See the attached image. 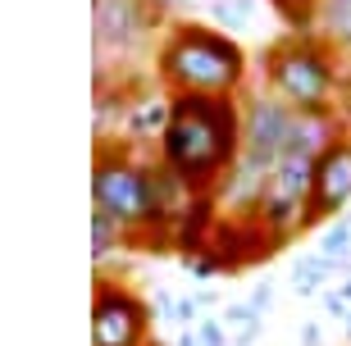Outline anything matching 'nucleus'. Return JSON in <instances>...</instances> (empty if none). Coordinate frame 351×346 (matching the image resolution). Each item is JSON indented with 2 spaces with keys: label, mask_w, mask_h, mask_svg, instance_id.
<instances>
[{
  "label": "nucleus",
  "mask_w": 351,
  "mask_h": 346,
  "mask_svg": "<svg viewBox=\"0 0 351 346\" xmlns=\"http://www.w3.org/2000/svg\"><path fill=\"white\" fill-rule=\"evenodd\" d=\"M242 155V96H173L156 160L192 192H219Z\"/></svg>",
  "instance_id": "f257e3e1"
},
{
  "label": "nucleus",
  "mask_w": 351,
  "mask_h": 346,
  "mask_svg": "<svg viewBox=\"0 0 351 346\" xmlns=\"http://www.w3.org/2000/svg\"><path fill=\"white\" fill-rule=\"evenodd\" d=\"M251 77L247 46L215 23L169 18L156 41V82L173 96H242Z\"/></svg>",
  "instance_id": "f03ea898"
},
{
  "label": "nucleus",
  "mask_w": 351,
  "mask_h": 346,
  "mask_svg": "<svg viewBox=\"0 0 351 346\" xmlns=\"http://www.w3.org/2000/svg\"><path fill=\"white\" fill-rule=\"evenodd\" d=\"M91 210H105L132 246H169V228L160 214V160L137 146L101 141L91 164Z\"/></svg>",
  "instance_id": "7ed1b4c3"
},
{
  "label": "nucleus",
  "mask_w": 351,
  "mask_h": 346,
  "mask_svg": "<svg viewBox=\"0 0 351 346\" xmlns=\"http://www.w3.org/2000/svg\"><path fill=\"white\" fill-rule=\"evenodd\" d=\"M261 77L297 114H338L351 73L319 32H287L261 55Z\"/></svg>",
  "instance_id": "20e7f679"
},
{
  "label": "nucleus",
  "mask_w": 351,
  "mask_h": 346,
  "mask_svg": "<svg viewBox=\"0 0 351 346\" xmlns=\"http://www.w3.org/2000/svg\"><path fill=\"white\" fill-rule=\"evenodd\" d=\"M151 296H137L128 282L96 273L91 292V346H151Z\"/></svg>",
  "instance_id": "39448f33"
},
{
  "label": "nucleus",
  "mask_w": 351,
  "mask_h": 346,
  "mask_svg": "<svg viewBox=\"0 0 351 346\" xmlns=\"http://www.w3.org/2000/svg\"><path fill=\"white\" fill-rule=\"evenodd\" d=\"M165 23L169 18L151 0H96V69L146 51L151 41H160Z\"/></svg>",
  "instance_id": "423d86ee"
},
{
  "label": "nucleus",
  "mask_w": 351,
  "mask_h": 346,
  "mask_svg": "<svg viewBox=\"0 0 351 346\" xmlns=\"http://www.w3.org/2000/svg\"><path fill=\"white\" fill-rule=\"evenodd\" d=\"M351 210V132H338L315 160V187H311V228L328 223Z\"/></svg>",
  "instance_id": "0eeeda50"
},
{
  "label": "nucleus",
  "mask_w": 351,
  "mask_h": 346,
  "mask_svg": "<svg viewBox=\"0 0 351 346\" xmlns=\"http://www.w3.org/2000/svg\"><path fill=\"white\" fill-rule=\"evenodd\" d=\"M169 110H173V91H132L128 96V114H123V146L137 151H156L165 128H169Z\"/></svg>",
  "instance_id": "6e6552de"
},
{
  "label": "nucleus",
  "mask_w": 351,
  "mask_h": 346,
  "mask_svg": "<svg viewBox=\"0 0 351 346\" xmlns=\"http://www.w3.org/2000/svg\"><path fill=\"white\" fill-rule=\"evenodd\" d=\"M311 32L342 55V64H351V0H319L311 14Z\"/></svg>",
  "instance_id": "1a4fd4ad"
},
{
  "label": "nucleus",
  "mask_w": 351,
  "mask_h": 346,
  "mask_svg": "<svg viewBox=\"0 0 351 346\" xmlns=\"http://www.w3.org/2000/svg\"><path fill=\"white\" fill-rule=\"evenodd\" d=\"M338 264L328 256H319V251H311V256H301L297 264H292V292L297 296H319L324 287H333V278H338Z\"/></svg>",
  "instance_id": "9d476101"
},
{
  "label": "nucleus",
  "mask_w": 351,
  "mask_h": 346,
  "mask_svg": "<svg viewBox=\"0 0 351 346\" xmlns=\"http://www.w3.org/2000/svg\"><path fill=\"white\" fill-rule=\"evenodd\" d=\"M206 5H210L215 27L233 32V37H242V32L256 23V14H261V0H206Z\"/></svg>",
  "instance_id": "9b49d317"
},
{
  "label": "nucleus",
  "mask_w": 351,
  "mask_h": 346,
  "mask_svg": "<svg viewBox=\"0 0 351 346\" xmlns=\"http://www.w3.org/2000/svg\"><path fill=\"white\" fill-rule=\"evenodd\" d=\"M223 328H228V333H233V346H251L256 342V333H261V310L251 306V301H233V306H223Z\"/></svg>",
  "instance_id": "f8f14e48"
},
{
  "label": "nucleus",
  "mask_w": 351,
  "mask_h": 346,
  "mask_svg": "<svg viewBox=\"0 0 351 346\" xmlns=\"http://www.w3.org/2000/svg\"><path fill=\"white\" fill-rule=\"evenodd\" d=\"M119 246H128V232L119 228L105 210H91V256H96V264H105Z\"/></svg>",
  "instance_id": "ddd939ff"
},
{
  "label": "nucleus",
  "mask_w": 351,
  "mask_h": 346,
  "mask_svg": "<svg viewBox=\"0 0 351 346\" xmlns=\"http://www.w3.org/2000/svg\"><path fill=\"white\" fill-rule=\"evenodd\" d=\"M315 251H319V256H328L333 264H338V269H347V260H351V214L328 219V228L319 232Z\"/></svg>",
  "instance_id": "4468645a"
},
{
  "label": "nucleus",
  "mask_w": 351,
  "mask_h": 346,
  "mask_svg": "<svg viewBox=\"0 0 351 346\" xmlns=\"http://www.w3.org/2000/svg\"><path fill=\"white\" fill-rule=\"evenodd\" d=\"M182 269L192 273V282H210V278H219V273H228L223 269V260L215 256V251H192V256H182Z\"/></svg>",
  "instance_id": "2eb2a0df"
},
{
  "label": "nucleus",
  "mask_w": 351,
  "mask_h": 346,
  "mask_svg": "<svg viewBox=\"0 0 351 346\" xmlns=\"http://www.w3.org/2000/svg\"><path fill=\"white\" fill-rule=\"evenodd\" d=\"M269 5L287 18V27H292V32H311V14H315V5H319V0H269Z\"/></svg>",
  "instance_id": "dca6fc26"
},
{
  "label": "nucleus",
  "mask_w": 351,
  "mask_h": 346,
  "mask_svg": "<svg viewBox=\"0 0 351 346\" xmlns=\"http://www.w3.org/2000/svg\"><path fill=\"white\" fill-rule=\"evenodd\" d=\"M319 306H324V319L347 323V314H351V296L342 292V287H324V292H319Z\"/></svg>",
  "instance_id": "f3484780"
},
{
  "label": "nucleus",
  "mask_w": 351,
  "mask_h": 346,
  "mask_svg": "<svg viewBox=\"0 0 351 346\" xmlns=\"http://www.w3.org/2000/svg\"><path fill=\"white\" fill-rule=\"evenodd\" d=\"M201 319H206V306L196 301V292H192V296H178V301H173V323H178V328H196Z\"/></svg>",
  "instance_id": "a211bd4d"
},
{
  "label": "nucleus",
  "mask_w": 351,
  "mask_h": 346,
  "mask_svg": "<svg viewBox=\"0 0 351 346\" xmlns=\"http://www.w3.org/2000/svg\"><path fill=\"white\" fill-rule=\"evenodd\" d=\"M196 333H201V346H233V333L223 328L219 314H206V319L196 323Z\"/></svg>",
  "instance_id": "6ab92c4d"
},
{
  "label": "nucleus",
  "mask_w": 351,
  "mask_h": 346,
  "mask_svg": "<svg viewBox=\"0 0 351 346\" xmlns=\"http://www.w3.org/2000/svg\"><path fill=\"white\" fill-rule=\"evenodd\" d=\"M173 301H178V296H173L169 287H156V292H151V310H156V319H173Z\"/></svg>",
  "instance_id": "aec40b11"
},
{
  "label": "nucleus",
  "mask_w": 351,
  "mask_h": 346,
  "mask_svg": "<svg viewBox=\"0 0 351 346\" xmlns=\"http://www.w3.org/2000/svg\"><path fill=\"white\" fill-rule=\"evenodd\" d=\"M247 301H251V306H256V310H261V314H265V310L274 306V282H269V278H265V282H256V287H251V296H247Z\"/></svg>",
  "instance_id": "412c9836"
},
{
  "label": "nucleus",
  "mask_w": 351,
  "mask_h": 346,
  "mask_svg": "<svg viewBox=\"0 0 351 346\" xmlns=\"http://www.w3.org/2000/svg\"><path fill=\"white\" fill-rule=\"evenodd\" d=\"M151 5H156V10L165 14V18H173V14H187V10H196L201 0H151Z\"/></svg>",
  "instance_id": "4be33fe9"
},
{
  "label": "nucleus",
  "mask_w": 351,
  "mask_h": 346,
  "mask_svg": "<svg viewBox=\"0 0 351 346\" xmlns=\"http://www.w3.org/2000/svg\"><path fill=\"white\" fill-rule=\"evenodd\" d=\"M338 123H342V132H351V77H347V87H342V101H338Z\"/></svg>",
  "instance_id": "5701e85b"
},
{
  "label": "nucleus",
  "mask_w": 351,
  "mask_h": 346,
  "mask_svg": "<svg viewBox=\"0 0 351 346\" xmlns=\"http://www.w3.org/2000/svg\"><path fill=\"white\" fill-rule=\"evenodd\" d=\"M301 346H324V328L319 323H301Z\"/></svg>",
  "instance_id": "b1692460"
},
{
  "label": "nucleus",
  "mask_w": 351,
  "mask_h": 346,
  "mask_svg": "<svg viewBox=\"0 0 351 346\" xmlns=\"http://www.w3.org/2000/svg\"><path fill=\"white\" fill-rule=\"evenodd\" d=\"M173 346H201V333H196V328H182V333H178V342H173Z\"/></svg>",
  "instance_id": "393cba45"
},
{
  "label": "nucleus",
  "mask_w": 351,
  "mask_h": 346,
  "mask_svg": "<svg viewBox=\"0 0 351 346\" xmlns=\"http://www.w3.org/2000/svg\"><path fill=\"white\" fill-rule=\"evenodd\" d=\"M342 333H347V342H351V314H347V323H342Z\"/></svg>",
  "instance_id": "a878e982"
},
{
  "label": "nucleus",
  "mask_w": 351,
  "mask_h": 346,
  "mask_svg": "<svg viewBox=\"0 0 351 346\" xmlns=\"http://www.w3.org/2000/svg\"><path fill=\"white\" fill-rule=\"evenodd\" d=\"M156 346H160V342H156Z\"/></svg>",
  "instance_id": "bb28decb"
}]
</instances>
